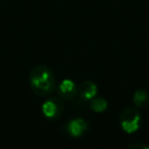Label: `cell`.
Here are the masks:
<instances>
[{"label":"cell","instance_id":"obj_1","mask_svg":"<svg viewBox=\"0 0 149 149\" xmlns=\"http://www.w3.org/2000/svg\"><path fill=\"white\" fill-rule=\"evenodd\" d=\"M30 90L40 97H47L56 88V78L52 70L43 64L35 65L28 76Z\"/></svg>","mask_w":149,"mask_h":149},{"label":"cell","instance_id":"obj_2","mask_svg":"<svg viewBox=\"0 0 149 149\" xmlns=\"http://www.w3.org/2000/svg\"><path fill=\"white\" fill-rule=\"evenodd\" d=\"M121 129L127 134L136 133L142 123V115L136 107H126L119 115Z\"/></svg>","mask_w":149,"mask_h":149},{"label":"cell","instance_id":"obj_3","mask_svg":"<svg viewBox=\"0 0 149 149\" xmlns=\"http://www.w3.org/2000/svg\"><path fill=\"white\" fill-rule=\"evenodd\" d=\"M41 111L42 114L45 119L50 120V121H55L58 120L64 111V104L63 100L59 97H52L47 99L42 106H41Z\"/></svg>","mask_w":149,"mask_h":149},{"label":"cell","instance_id":"obj_4","mask_svg":"<svg viewBox=\"0 0 149 149\" xmlns=\"http://www.w3.org/2000/svg\"><path fill=\"white\" fill-rule=\"evenodd\" d=\"M65 130L71 137L78 139L88 130V123L84 118H73L65 123Z\"/></svg>","mask_w":149,"mask_h":149},{"label":"cell","instance_id":"obj_5","mask_svg":"<svg viewBox=\"0 0 149 149\" xmlns=\"http://www.w3.org/2000/svg\"><path fill=\"white\" fill-rule=\"evenodd\" d=\"M56 88H57L58 97L62 100H72L78 94V87H77L76 83L70 78L63 79L57 85Z\"/></svg>","mask_w":149,"mask_h":149},{"label":"cell","instance_id":"obj_6","mask_svg":"<svg viewBox=\"0 0 149 149\" xmlns=\"http://www.w3.org/2000/svg\"><path fill=\"white\" fill-rule=\"evenodd\" d=\"M98 94V85L92 80H85L83 81L78 87V95L79 99L84 102H87L92 100Z\"/></svg>","mask_w":149,"mask_h":149},{"label":"cell","instance_id":"obj_7","mask_svg":"<svg viewBox=\"0 0 149 149\" xmlns=\"http://www.w3.org/2000/svg\"><path fill=\"white\" fill-rule=\"evenodd\" d=\"M132 100H133V104L135 105L136 108H144L149 104V92L144 88L136 90L133 93Z\"/></svg>","mask_w":149,"mask_h":149},{"label":"cell","instance_id":"obj_8","mask_svg":"<svg viewBox=\"0 0 149 149\" xmlns=\"http://www.w3.org/2000/svg\"><path fill=\"white\" fill-rule=\"evenodd\" d=\"M88 107L95 113H104L108 108V101L102 97H94L88 101Z\"/></svg>","mask_w":149,"mask_h":149},{"label":"cell","instance_id":"obj_9","mask_svg":"<svg viewBox=\"0 0 149 149\" xmlns=\"http://www.w3.org/2000/svg\"><path fill=\"white\" fill-rule=\"evenodd\" d=\"M126 149H149V146H147L144 143H132Z\"/></svg>","mask_w":149,"mask_h":149}]
</instances>
